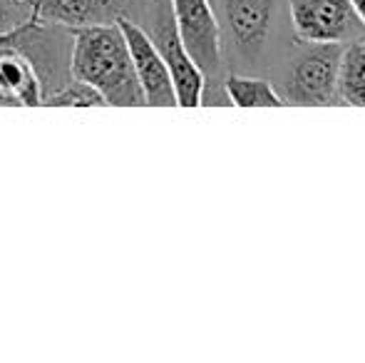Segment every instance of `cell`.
Returning a JSON list of instances; mask_svg holds the SVG:
<instances>
[{"mask_svg":"<svg viewBox=\"0 0 365 363\" xmlns=\"http://www.w3.org/2000/svg\"><path fill=\"white\" fill-rule=\"evenodd\" d=\"M169 5L194 63L207 80H219L224 73V48H221V25L212 0H169Z\"/></svg>","mask_w":365,"mask_h":363,"instance_id":"5b68a950","label":"cell"},{"mask_svg":"<svg viewBox=\"0 0 365 363\" xmlns=\"http://www.w3.org/2000/svg\"><path fill=\"white\" fill-rule=\"evenodd\" d=\"M30 23H35L30 15V0H0V33H10Z\"/></svg>","mask_w":365,"mask_h":363,"instance_id":"4fadbf2b","label":"cell"},{"mask_svg":"<svg viewBox=\"0 0 365 363\" xmlns=\"http://www.w3.org/2000/svg\"><path fill=\"white\" fill-rule=\"evenodd\" d=\"M43 105L48 107H97L105 105L100 95L90 88V85L80 83L70 75V80H65L60 88H55L53 92L43 97Z\"/></svg>","mask_w":365,"mask_h":363,"instance_id":"7c38bea8","label":"cell"},{"mask_svg":"<svg viewBox=\"0 0 365 363\" xmlns=\"http://www.w3.org/2000/svg\"><path fill=\"white\" fill-rule=\"evenodd\" d=\"M348 3H351V8L356 10L358 20H361V25H363V30H365V0H348Z\"/></svg>","mask_w":365,"mask_h":363,"instance_id":"5bb4252c","label":"cell"},{"mask_svg":"<svg viewBox=\"0 0 365 363\" xmlns=\"http://www.w3.org/2000/svg\"><path fill=\"white\" fill-rule=\"evenodd\" d=\"M338 100L365 107V35L346 43L338 65Z\"/></svg>","mask_w":365,"mask_h":363,"instance_id":"30bf717a","label":"cell"},{"mask_svg":"<svg viewBox=\"0 0 365 363\" xmlns=\"http://www.w3.org/2000/svg\"><path fill=\"white\" fill-rule=\"evenodd\" d=\"M224 95L234 107H284L286 100L269 80L231 73L224 78Z\"/></svg>","mask_w":365,"mask_h":363,"instance_id":"8fae6325","label":"cell"},{"mask_svg":"<svg viewBox=\"0 0 365 363\" xmlns=\"http://www.w3.org/2000/svg\"><path fill=\"white\" fill-rule=\"evenodd\" d=\"M43 80L33 60L15 45L0 48V105L38 107L43 105Z\"/></svg>","mask_w":365,"mask_h":363,"instance_id":"9c48e42d","label":"cell"},{"mask_svg":"<svg viewBox=\"0 0 365 363\" xmlns=\"http://www.w3.org/2000/svg\"><path fill=\"white\" fill-rule=\"evenodd\" d=\"M68 33L73 35L70 75L75 80L90 85L107 107L145 105V95L120 25H92Z\"/></svg>","mask_w":365,"mask_h":363,"instance_id":"6da1fadb","label":"cell"},{"mask_svg":"<svg viewBox=\"0 0 365 363\" xmlns=\"http://www.w3.org/2000/svg\"><path fill=\"white\" fill-rule=\"evenodd\" d=\"M289 13L293 35L306 45H346L365 35L348 0H289Z\"/></svg>","mask_w":365,"mask_h":363,"instance_id":"277c9868","label":"cell"},{"mask_svg":"<svg viewBox=\"0 0 365 363\" xmlns=\"http://www.w3.org/2000/svg\"><path fill=\"white\" fill-rule=\"evenodd\" d=\"M221 13L236 48L246 58H256L271 35L276 0H221Z\"/></svg>","mask_w":365,"mask_h":363,"instance_id":"ba28073f","label":"cell"},{"mask_svg":"<svg viewBox=\"0 0 365 363\" xmlns=\"http://www.w3.org/2000/svg\"><path fill=\"white\" fill-rule=\"evenodd\" d=\"M142 28L154 40L159 55H162L164 65L169 70V78L174 85V95H177V107H199L204 105V95H207V78L189 55L187 45H184L179 28L174 23L172 5L169 0H149L147 8V25Z\"/></svg>","mask_w":365,"mask_h":363,"instance_id":"7a4b0ae2","label":"cell"},{"mask_svg":"<svg viewBox=\"0 0 365 363\" xmlns=\"http://www.w3.org/2000/svg\"><path fill=\"white\" fill-rule=\"evenodd\" d=\"M117 25H120L127 48H130L132 65H135L137 80H140L142 95H145V105L147 107H177V95H174L169 70H167V65H164L154 40L149 38V33L137 20L127 18V15L117 20Z\"/></svg>","mask_w":365,"mask_h":363,"instance_id":"8992f818","label":"cell"},{"mask_svg":"<svg viewBox=\"0 0 365 363\" xmlns=\"http://www.w3.org/2000/svg\"><path fill=\"white\" fill-rule=\"evenodd\" d=\"M343 45L318 43L296 55L284 80V100L291 105H338V65Z\"/></svg>","mask_w":365,"mask_h":363,"instance_id":"3957f363","label":"cell"},{"mask_svg":"<svg viewBox=\"0 0 365 363\" xmlns=\"http://www.w3.org/2000/svg\"><path fill=\"white\" fill-rule=\"evenodd\" d=\"M132 3L135 0H30V15L35 23L77 30L130 18Z\"/></svg>","mask_w":365,"mask_h":363,"instance_id":"52a82bcc","label":"cell"}]
</instances>
